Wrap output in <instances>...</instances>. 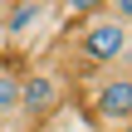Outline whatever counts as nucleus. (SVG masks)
Instances as JSON below:
<instances>
[{"instance_id":"nucleus-1","label":"nucleus","mask_w":132,"mask_h":132,"mask_svg":"<svg viewBox=\"0 0 132 132\" xmlns=\"http://www.w3.org/2000/svg\"><path fill=\"white\" fill-rule=\"evenodd\" d=\"M78 54L98 69H122V64H132V29L122 20H113L103 5L78 24Z\"/></svg>"},{"instance_id":"nucleus-2","label":"nucleus","mask_w":132,"mask_h":132,"mask_svg":"<svg viewBox=\"0 0 132 132\" xmlns=\"http://www.w3.org/2000/svg\"><path fill=\"white\" fill-rule=\"evenodd\" d=\"M64 93H69V83H64V73H59V69L20 73V118L39 122V118L59 113V108H64Z\"/></svg>"},{"instance_id":"nucleus-3","label":"nucleus","mask_w":132,"mask_h":132,"mask_svg":"<svg viewBox=\"0 0 132 132\" xmlns=\"http://www.w3.org/2000/svg\"><path fill=\"white\" fill-rule=\"evenodd\" d=\"M93 118L103 127H127L132 122V73H108L93 93Z\"/></svg>"},{"instance_id":"nucleus-4","label":"nucleus","mask_w":132,"mask_h":132,"mask_svg":"<svg viewBox=\"0 0 132 132\" xmlns=\"http://www.w3.org/2000/svg\"><path fill=\"white\" fill-rule=\"evenodd\" d=\"M44 20H49V5H44V0H20V5H5V10H0V34H5L10 44H20V39H29Z\"/></svg>"},{"instance_id":"nucleus-5","label":"nucleus","mask_w":132,"mask_h":132,"mask_svg":"<svg viewBox=\"0 0 132 132\" xmlns=\"http://www.w3.org/2000/svg\"><path fill=\"white\" fill-rule=\"evenodd\" d=\"M20 122V73L0 64V127Z\"/></svg>"},{"instance_id":"nucleus-6","label":"nucleus","mask_w":132,"mask_h":132,"mask_svg":"<svg viewBox=\"0 0 132 132\" xmlns=\"http://www.w3.org/2000/svg\"><path fill=\"white\" fill-rule=\"evenodd\" d=\"M108 15H113V20H122V24L132 29V0H118V5H108Z\"/></svg>"}]
</instances>
